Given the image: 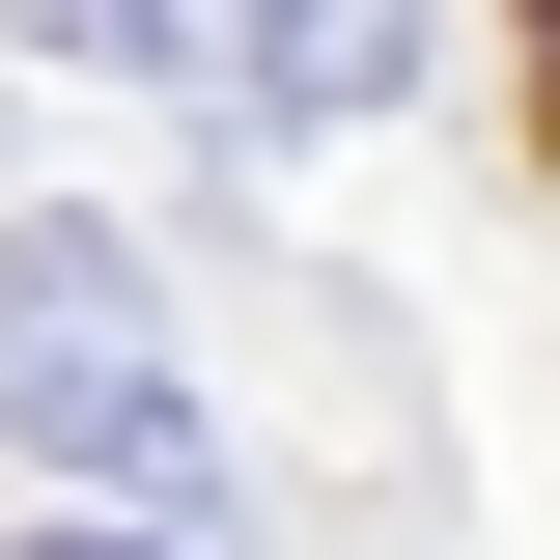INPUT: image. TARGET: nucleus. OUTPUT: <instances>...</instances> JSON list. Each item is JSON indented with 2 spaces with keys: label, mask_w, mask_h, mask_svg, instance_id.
Here are the masks:
<instances>
[{
  "label": "nucleus",
  "mask_w": 560,
  "mask_h": 560,
  "mask_svg": "<svg viewBox=\"0 0 560 560\" xmlns=\"http://www.w3.org/2000/svg\"><path fill=\"white\" fill-rule=\"evenodd\" d=\"M0 420H28V448H113L140 504H224L197 420H168V308H140L113 224H28V253H0Z\"/></svg>",
  "instance_id": "nucleus-1"
},
{
  "label": "nucleus",
  "mask_w": 560,
  "mask_h": 560,
  "mask_svg": "<svg viewBox=\"0 0 560 560\" xmlns=\"http://www.w3.org/2000/svg\"><path fill=\"white\" fill-rule=\"evenodd\" d=\"M393 57H420V0H253V84L280 113H364Z\"/></svg>",
  "instance_id": "nucleus-2"
},
{
  "label": "nucleus",
  "mask_w": 560,
  "mask_h": 560,
  "mask_svg": "<svg viewBox=\"0 0 560 560\" xmlns=\"http://www.w3.org/2000/svg\"><path fill=\"white\" fill-rule=\"evenodd\" d=\"M28 28H57V57H140V84H197V57H253L224 0H28Z\"/></svg>",
  "instance_id": "nucleus-3"
},
{
  "label": "nucleus",
  "mask_w": 560,
  "mask_h": 560,
  "mask_svg": "<svg viewBox=\"0 0 560 560\" xmlns=\"http://www.w3.org/2000/svg\"><path fill=\"white\" fill-rule=\"evenodd\" d=\"M57 560H168V533H57Z\"/></svg>",
  "instance_id": "nucleus-4"
},
{
  "label": "nucleus",
  "mask_w": 560,
  "mask_h": 560,
  "mask_svg": "<svg viewBox=\"0 0 560 560\" xmlns=\"http://www.w3.org/2000/svg\"><path fill=\"white\" fill-rule=\"evenodd\" d=\"M533 28H560V0H533Z\"/></svg>",
  "instance_id": "nucleus-5"
}]
</instances>
